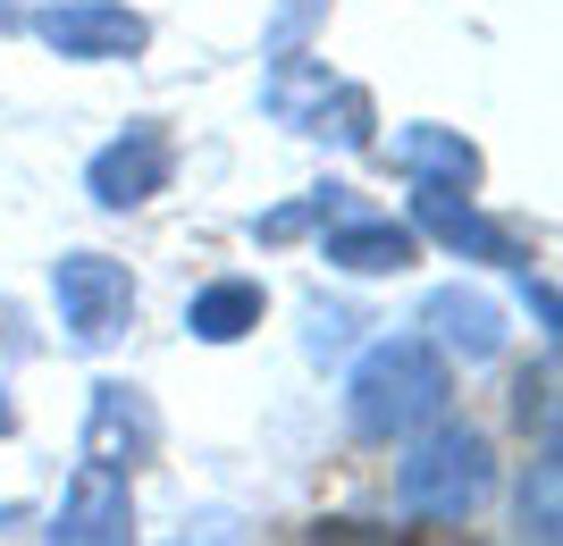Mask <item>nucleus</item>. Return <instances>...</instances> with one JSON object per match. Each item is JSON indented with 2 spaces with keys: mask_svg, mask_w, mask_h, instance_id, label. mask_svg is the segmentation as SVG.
Masks as SVG:
<instances>
[{
  "mask_svg": "<svg viewBox=\"0 0 563 546\" xmlns=\"http://www.w3.org/2000/svg\"><path fill=\"white\" fill-rule=\"evenodd\" d=\"M446 395H454V370L429 336H378L345 379V421L362 437H412L446 412Z\"/></svg>",
  "mask_w": 563,
  "mask_h": 546,
  "instance_id": "1",
  "label": "nucleus"
},
{
  "mask_svg": "<svg viewBox=\"0 0 563 546\" xmlns=\"http://www.w3.org/2000/svg\"><path fill=\"white\" fill-rule=\"evenodd\" d=\"M161 446V412L143 404V387H93V421H85V463H110V471H135L143 454Z\"/></svg>",
  "mask_w": 563,
  "mask_h": 546,
  "instance_id": "8",
  "label": "nucleus"
},
{
  "mask_svg": "<svg viewBox=\"0 0 563 546\" xmlns=\"http://www.w3.org/2000/svg\"><path fill=\"white\" fill-rule=\"evenodd\" d=\"M421 328H429V345L454 354V361H496L505 354V311H496L479 286H438L421 303Z\"/></svg>",
  "mask_w": 563,
  "mask_h": 546,
  "instance_id": "9",
  "label": "nucleus"
},
{
  "mask_svg": "<svg viewBox=\"0 0 563 546\" xmlns=\"http://www.w3.org/2000/svg\"><path fill=\"white\" fill-rule=\"evenodd\" d=\"M387 160L429 177V186H471V177H479V152H471L454 126H396V135H387Z\"/></svg>",
  "mask_w": 563,
  "mask_h": 546,
  "instance_id": "12",
  "label": "nucleus"
},
{
  "mask_svg": "<svg viewBox=\"0 0 563 546\" xmlns=\"http://www.w3.org/2000/svg\"><path fill=\"white\" fill-rule=\"evenodd\" d=\"M336 269H353V278H387V269H412V227H396V219H371V211H345L329 227V244H320Z\"/></svg>",
  "mask_w": 563,
  "mask_h": 546,
  "instance_id": "11",
  "label": "nucleus"
},
{
  "mask_svg": "<svg viewBox=\"0 0 563 546\" xmlns=\"http://www.w3.org/2000/svg\"><path fill=\"white\" fill-rule=\"evenodd\" d=\"M345 211H362V202H353V186H311L303 202H286V211L253 219V236H261V244H286V236H303V227H336Z\"/></svg>",
  "mask_w": 563,
  "mask_h": 546,
  "instance_id": "14",
  "label": "nucleus"
},
{
  "mask_svg": "<svg viewBox=\"0 0 563 546\" xmlns=\"http://www.w3.org/2000/svg\"><path fill=\"white\" fill-rule=\"evenodd\" d=\"M51 303H59V328H68L76 354H101L135 328V278L110 253H59L51 261Z\"/></svg>",
  "mask_w": 563,
  "mask_h": 546,
  "instance_id": "3",
  "label": "nucleus"
},
{
  "mask_svg": "<svg viewBox=\"0 0 563 546\" xmlns=\"http://www.w3.org/2000/svg\"><path fill=\"white\" fill-rule=\"evenodd\" d=\"M34 43L59 59H135L152 43V25L118 0H51V9H34Z\"/></svg>",
  "mask_w": 563,
  "mask_h": 546,
  "instance_id": "5",
  "label": "nucleus"
},
{
  "mask_svg": "<svg viewBox=\"0 0 563 546\" xmlns=\"http://www.w3.org/2000/svg\"><path fill=\"white\" fill-rule=\"evenodd\" d=\"M412 227H429L438 244H454V253H479V261H505L514 244H505V227L496 219H479L463 202V186H429V177H412Z\"/></svg>",
  "mask_w": 563,
  "mask_h": 546,
  "instance_id": "10",
  "label": "nucleus"
},
{
  "mask_svg": "<svg viewBox=\"0 0 563 546\" xmlns=\"http://www.w3.org/2000/svg\"><path fill=\"white\" fill-rule=\"evenodd\" d=\"M521 530L539 546H555V446H539V463L521 479Z\"/></svg>",
  "mask_w": 563,
  "mask_h": 546,
  "instance_id": "15",
  "label": "nucleus"
},
{
  "mask_svg": "<svg viewBox=\"0 0 563 546\" xmlns=\"http://www.w3.org/2000/svg\"><path fill=\"white\" fill-rule=\"evenodd\" d=\"M521 294H530V311H539V328H555V286H547V278H530V269H521Z\"/></svg>",
  "mask_w": 563,
  "mask_h": 546,
  "instance_id": "16",
  "label": "nucleus"
},
{
  "mask_svg": "<svg viewBox=\"0 0 563 546\" xmlns=\"http://www.w3.org/2000/svg\"><path fill=\"white\" fill-rule=\"evenodd\" d=\"M168 168H177V152H168L161 126H126L118 143H101V152H93L85 186H93L101 211H135V202H152V193L168 186Z\"/></svg>",
  "mask_w": 563,
  "mask_h": 546,
  "instance_id": "7",
  "label": "nucleus"
},
{
  "mask_svg": "<svg viewBox=\"0 0 563 546\" xmlns=\"http://www.w3.org/2000/svg\"><path fill=\"white\" fill-rule=\"evenodd\" d=\"M9 428H18V412H9V395H0V437H9Z\"/></svg>",
  "mask_w": 563,
  "mask_h": 546,
  "instance_id": "17",
  "label": "nucleus"
},
{
  "mask_svg": "<svg viewBox=\"0 0 563 546\" xmlns=\"http://www.w3.org/2000/svg\"><path fill=\"white\" fill-rule=\"evenodd\" d=\"M261 311H269V294H261L253 278H211L186 303V328L202 336V345H235L244 328H261Z\"/></svg>",
  "mask_w": 563,
  "mask_h": 546,
  "instance_id": "13",
  "label": "nucleus"
},
{
  "mask_svg": "<svg viewBox=\"0 0 563 546\" xmlns=\"http://www.w3.org/2000/svg\"><path fill=\"white\" fill-rule=\"evenodd\" d=\"M488 488H496L488 437L471 421H446V412L429 421V437L404 454V471H396V504L412 522H471L488 504Z\"/></svg>",
  "mask_w": 563,
  "mask_h": 546,
  "instance_id": "2",
  "label": "nucleus"
},
{
  "mask_svg": "<svg viewBox=\"0 0 563 546\" xmlns=\"http://www.w3.org/2000/svg\"><path fill=\"white\" fill-rule=\"evenodd\" d=\"M43 546H135V497H126V471L110 463H85L59 497V522Z\"/></svg>",
  "mask_w": 563,
  "mask_h": 546,
  "instance_id": "6",
  "label": "nucleus"
},
{
  "mask_svg": "<svg viewBox=\"0 0 563 546\" xmlns=\"http://www.w3.org/2000/svg\"><path fill=\"white\" fill-rule=\"evenodd\" d=\"M261 110L303 135H336V143H362L371 135V93L329 76V59H278V76L261 85Z\"/></svg>",
  "mask_w": 563,
  "mask_h": 546,
  "instance_id": "4",
  "label": "nucleus"
}]
</instances>
